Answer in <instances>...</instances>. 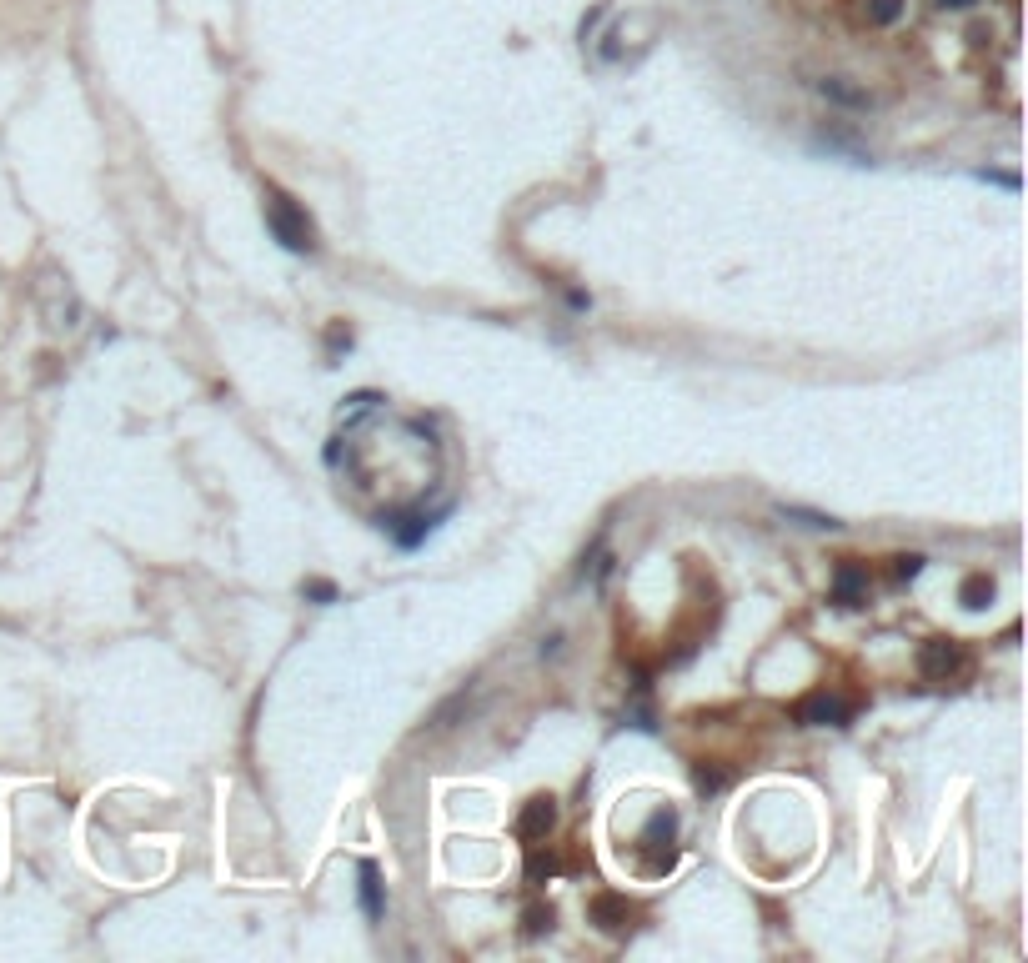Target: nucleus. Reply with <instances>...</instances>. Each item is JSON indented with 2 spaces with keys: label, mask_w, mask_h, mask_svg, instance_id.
Instances as JSON below:
<instances>
[{
  "label": "nucleus",
  "mask_w": 1028,
  "mask_h": 963,
  "mask_svg": "<svg viewBox=\"0 0 1028 963\" xmlns=\"http://www.w3.org/2000/svg\"><path fill=\"white\" fill-rule=\"evenodd\" d=\"M266 231L286 246V251H296V256H306L316 241H311V221H306V211L301 206H291V196H281V191H266Z\"/></svg>",
  "instance_id": "nucleus-1"
},
{
  "label": "nucleus",
  "mask_w": 1028,
  "mask_h": 963,
  "mask_svg": "<svg viewBox=\"0 0 1028 963\" xmlns=\"http://www.w3.org/2000/svg\"><path fill=\"white\" fill-rule=\"evenodd\" d=\"M848 718H853V703L838 693H808L793 708V723H803V728H843Z\"/></svg>",
  "instance_id": "nucleus-2"
},
{
  "label": "nucleus",
  "mask_w": 1028,
  "mask_h": 963,
  "mask_svg": "<svg viewBox=\"0 0 1028 963\" xmlns=\"http://www.w3.org/2000/svg\"><path fill=\"white\" fill-rule=\"evenodd\" d=\"M672 833H677V813H672V808H657L652 823H647V833H642V848L652 853V863H647L652 873H667V868H672V858H677Z\"/></svg>",
  "instance_id": "nucleus-3"
},
{
  "label": "nucleus",
  "mask_w": 1028,
  "mask_h": 963,
  "mask_svg": "<svg viewBox=\"0 0 1028 963\" xmlns=\"http://www.w3.org/2000/svg\"><path fill=\"white\" fill-rule=\"evenodd\" d=\"M918 668H923V678H938V683L958 678V673H963V653H958V642H948V637H933V642H923V653H918Z\"/></svg>",
  "instance_id": "nucleus-4"
},
{
  "label": "nucleus",
  "mask_w": 1028,
  "mask_h": 963,
  "mask_svg": "<svg viewBox=\"0 0 1028 963\" xmlns=\"http://www.w3.org/2000/svg\"><path fill=\"white\" fill-rule=\"evenodd\" d=\"M587 913H592V923H597L602 933H627V928H632V923H627L632 908H627V898H617V893H597Z\"/></svg>",
  "instance_id": "nucleus-5"
},
{
  "label": "nucleus",
  "mask_w": 1028,
  "mask_h": 963,
  "mask_svg": "<svg viewBox=\"0 0 1028 963\" xmlns=\"http://www.w3.org/2000/svg\"><path fill=\"white\" fill-rule=\"evenodd\" d=\"M552 823H557V803H552V798H532V803L522 808V818H517V833H522L527 843H537V838L552 833Z\"/></svg>",
  "instance_id": "nucleus-6"
},
{
  "label": "nucleus",
  "mask_w": 1028,
  "mask_h": 963,
  "mask_svg": "<svg viewBox=\"0 0 1028 963\" xmlns=\"http://www.w3.org/2000/svg\"><path fill=\"white\" fill-rule=\"evenodd\" d=\"M863 592H868V567L843 562V567H838V577H833V602H838V607H858V602H863Z\"/></svg>",
  "instance_id": "nucleus-7"
},
{
  "label": "nucleus",
  "mask_w": 1028,
  "mask_h": 963,
  "mask_svg": "<svg viewBox=\"0 0 1028 963\" xmlns=\"http://www.w3.org/2000/svg\"><path fill=\"white\" fill-rule=\"evenodd\" d=\"M818 96L833 101V106H848V111H863V106H868V91L853 86L848 76H823V81H818Z\"/></svg>",
  "instance_id": "nucleus-8"
},
{
  "label": "nucleus",
  "mask_w": 1028,
  "mask_h": 963,
  "mask_svg": "<svg viewBox=\"0 0 1028 963\" xmlns=\"http://www.w3.org/2000/svg\"><path fill=\"white\" fill-rule=\"evenodd\" d=\"M432 527H437V517H422V512H412V517H397L392 537H397V547H422Z\"/></svg>",
  "instance_id": "nucleus-9"
},
{
  "label": "nucleus",
  "mask_w": 1028,
  "mask_h": 963,
  "mask_svg": "<svg viewBox=\"0 0 1028 963\" xmlns=\"http://www.w3.org/2000/svg\"><path fill=\"white\" fill-rule=\"evenodd\" d=\"M362 913L377 923L382 913H387V903H382V873H377V863H362Z\"/></svg>",
  "instance_id": "nucleus-10"
},
{
  "label": "nucleus",
  "mask_w": 1028,
  "mask_h": 963,
  "mask_svg": "<svg viewBox=\"0 0 1028 963\" xmlns=\"http://www.w3.org/2000/svg\"><path fill=\"white\" fill-rule=\"evenodd\" d=\"M818 146H828V151H838V156H848L853 166H868V161H873V156H868L863 146H853V141H848L843 131H818Z\"/></svg>",
  "instance_id": "nucleus-11"
},
{
  "label": "nucleus",
  "mask_w": 1028,
  "mask_h": 963,
  "mask_svg": "<svg viewBox=\"0 0 1028 963\" xmlns=\"http://www.w3.org/2000/svg\"><path fill=\"white\" fill-rule=\"evenodd\" d=\"M778 512H783L788 522H798V527H813V532H833V527H843V522L828 517V512H808V507H788V502H783Z\"/></svg>",
  "instance_id": "nucleus-12"
},
{
  "label": "nucleus",
  "mask_w": 1028,
  "mask_h": 963,
  "mask_svg": "<svg viewBox=\"0 0 1028 963\" xmlns=\"http://www.w3.org/2000/svg\"><path fill=\"white\" fill-rule=\"evenodd\" d=\"M693 778H698V788H703V793H723V788L733 783L723 768H708V763H698V768H693Z\"/></svg>",
  "instance_id": "nucleus-13"
},
{
  "label": "nucleus",
  "mask_w": 1028,
  "mask_h": 963,
  "mask_svg": "<svg viewBox=\"0 0 1028 963\" xmlns=\"http://www.w3.org/2000/svg\"><path fill=\"white\" fill-rule=\"evenodd\" d=\"M988 592H993V582H988L983 572H978V577H968V582H963V607H983V602H988Z\"/></svg>",
  "instance_id": "nucleus-14"
},
{
  "label": "nucleus",
  "mask_w": 1028,
  "mask_h": 963,
  "mask_svg": "<svg viewBox=\"0 0 1028 963\" xmlns=\"http://www.w3.org/2000/svg\"><path fill=\"white\" fill-rule=\"evenodd\" d=\"M923 552H903V557H893V572H898V582H913L918 572H923Z\"/></svg>",
  "instance_id": "nucleus-15"
},
{
  "label": "nucleus",
  "mask_w": 1028,
  "mask_h": 963,
  "mask_svg": "<svg viewBox=\"0 0 1028 963\" xmlns=\"http://www.w3.org/2000/svg\"><path fill=\"white\" fill-rule=\"evenodd\" d=\"M382 397L377 392H357V397H347V407H341V422H352V417H362V412H372Z\"/></svg>",
  "instance_id": "nucleus-16"
},
{
  "label": "nucleus",
  "mask_w": 1028,
  "mask_h": 963,
  "mask_svg": "<svg viewBox=\"0 0 1028 963\" xmlns=\"http://www.w3.org/2000/svg\"><path fill=\"white\" fill-rule=\"evenodd\" d=\"M898 11H903V0H873V21H878V26H893Z\"/></svg>",
  "instance_id": "nucleus-17"
},
{
  "label": "nucleus",
  "mask_w": 1028,
  "mask_h": 963,
  "mask_svg": "<svg viewBox=\"0 0 1028 963\" xmlns=\"http://www.w3.org/2000/svg\"><path fill=\"white\" fill-rule=\"evenodd\" d=\"M978 181H988V186H1003V191H1018V176H1013V171H978Z\"/></svg>",
  "instance_id": "nucleus-18"
},
{
  "label": "nucleus",
  "mask_w": 1028,
  "mask_h": 963,
  "mask_svg": "<svg viewBox=\"0 0 1028 963\" xmlns=\"http://www.w3.org/2000/svg\"><path fill=\"white\" fill-rule=\"evenodd\" d=\"M542 928H552V908H532L527 913V933H542Z\"/></svg>",
  "instance_id": "nucleus-19"
},
{
  "label": "nucleus",
  "mask_w": 1028,
  "mask_h": 963,
  "mask_svg": "<svg viewBox=\"0 0 1028 963\" xmlns=\"http://www.w3.org/2000/svg\"><path fill=\"white\" fill-rule=\"evenodd\" d=\"M306 597H316V602H336V587H331V582H306Z\"/></svg>",
  "instance_id": "nucleus-20"
},
{
  "label": "nucleus",
  "mask_w": 1028,
  "mask_h": 963,
  "mask_svg": "<svg viewBox=\"0 0 1028 963\" xmlns=\"http://www.w3.org/2000/svg\"><path fill=\"white\" fill-rule=\"evenodd\" d=\"M943 11H968V6H978V0H938Z\"/></svg>",
  "instance_id": "nucleus-21"
}]
</instances>
